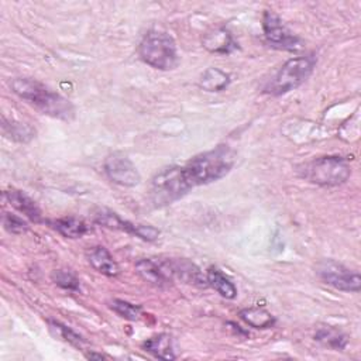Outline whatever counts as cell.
I'll return each mask as SVG.
<instances>
[{
	"label": "cell",
	"mask_w": 361,
	"mask_h": 361,
	"mask_svg": "<svg viewBox=\"0 0 361 361\" xmlns=\"http://www.w3.org/2000/svg\"><path fill=\"white\" fill-rule=\"evenodd\" d=\"M230 85V75L217 68H207L199 79V86L206 92H220Z\"/></svg>",
	"instance_id": "obj_18"
},
{
	"label": "cell",
	"mask_w": 361,
	"mask_h": 361,
	"mask_svg": "<svg viewBox=\"0 0 361 361\" xmlns=\"http://www.w3.org/2000/svg\"><path fill=\"white\" fill-rule=\"evenodd\" d=\"M240 317L254 329H268L275 323V317L264 307L243 309L240 312Z\"/></svg>",
	"instance_id": "obj_19"
},
{
	"label": "cell",
	"mask_w": 361,
	"mask_h": 361,
	"mask_svg": "<svg viewBox=\"0 0 361 361\" xmlns=\"http://www.w3.org/2000/svg\"><path fill=\"white\" fill-rule=\"evenodd\" d=\"M138 52L145 63L159 71H171L179 62L173 38L158 30H151L142 37Z\"/></svg>",
	"instance_id": "obj_4"
},
{
	"label": "cell",
	"mask_w": 361,
	"mask_h": 361,
	"mask_svg": "<svg viewBox=\"0 0 361 361\" xmlns=\"http://www.w3.org/2000/svg\"><path fill=\"white\" fill-rule=\"evenodd\" d=\"M3 226L11 234H23L28 230V224L21 217L11 213L3 214Z\"/></svg>",
	"instance_id": "obj_25"
},
{
	"label": "cell",
	"mask_w": 361,
	"mask_h": 361,
	"mask_svg": "<svg viewBox=\"0 0 361 361\" xmlns=\"http://www.w3.org/2000/svg\"><path fill=\"white\" fill-rule=\"evenodd\" d=\"M11 89L18 97L25 100L42 114L59 120L73 118L75 109L72 103L58 92L38 82L37 79L16 78L11 82Z\"/></svg>",
	"instance_id": "obj_1"
},
{
	"label": "cell",
	"mask_w": 361,
	"mask_h": 361,
	"mask_svg": "<svg viewBox=\"0 0 361 361\" xmlns=\"http://www.w3.org/2000/svg\"><path fill=\"white\" fill-rule=\"evenodd\" d=\"M142 347L145 351L151 353L159 360H175L172 337L166 333H161L148 338L147 341H144Z\"/></svg>",
	"instance_id": "obj_15"
},
{
	"label": "cell",
	"mask_w": 361,
	"mask_h": 361,
	"mask_svg": "<svg viewBox=\"0 0 361 361\" xmlns=\"http://www.w3.org/2000/svg\"><path fill=\"white\" fill-rule=\"evenodd\" d=\"M51 278L54 281L55 285H58L62 289H68V290H79L80 285H79V279L78 276L69 271V269H54L51 274Z\"/></svg>",
	"instance_id": "obj_22"
},
{
	"label": "cell",
	"mask_w": 361,
	"mask_h": 361,
	"mask_svg": "<svg viewBox=\"0 0 361 361\" xmlns=\"http://www.w3.org/2000/svg\"><path fill=\"white\" fill-rule=\"evenodd\" d=\"M86 258L92 268L99 274H103L106 276H117L120 274L118 264L114 261L109 250L103 245L90 247L86 251Z\"/></svg>",
	"instance_id": "obj_11"
},
{
	"label": "cell",
	"mask_w": 361,
	"mask_h": 361,
	"mask_svg": "<svg viewBox=\"0 0 361 361\" xmlns=\"http://www.w3.org/2000/svg\"><path fill=\"white\" fill-rule=\"evenodd\" d=\"M3 131L6 135H8L17 141H27L34 135L32 130L28 126H25L24 123L21 124V123H14V121H11L10 124H6L3 121Z\"/></svg>",
	"instance_id": "obj_24"
},
{
	"label": "cell",
	"mask_w": 361,
	"mask_h": 361,
	"mask_svg": "<svg viewBox=\"0 0 361 361\" xmlns=\"http://www.w3.org/2000/svg\"><path fill=\"white\" fill-rule=\"evenodd\" d=\"M192 188L183 166H169L159 171L149 185V200L155 207H164L183 197Z\"/></svg>",
	"instance_id": "obj_3"
},
{
	"label": "cell",
	"mask_w": 361,
	"mask_h": 361,
	"mask_svg": "<svg viewBox=\"0 0 361 361\" xmlns=\"http://www.w3.org/2000/svg\"><path fill=\"white\" fill-rule=\"evenodd\" d=\"M207 283L212 286L217 293H220L226 299H234L237 296V288L231 282L228 276H226L219 268L210 267L206 272Z\"/></svg>",
	"instance_id": "obj_16"
},
{
	"label": "cell",
	"mask_w": 361,
	"mask_h": 361,
	"mask_svg": "<svg viewBox=\"0 0 361 361\" xmlns=\"http://www.w3.org/2000/svg\"><path fill=\"white\" fill-rule=\"evenodd\" d=\"M351 175L348 162L336 155L320 157L305 166V178L320 186H337L344 183Z\"/></svg>",
	"instance_id": "obj_6"
},
{
	"label": "cell",
	"mask_w": 361,
	"mask_h": 361,
	"mask_svg": "<svg viewBox=\"0 0 361 361\" xmlns=\"http://www.w3.org/2000/svg\"><path fill=\"white\" fill-rule=\"evenodd\" d=\"M110 307L113 312H116L120 317L127 319V320H137L141 314V306L130 303L123 299H113L110 302Z\"/></svg>",
	"instance_id": "obj_23"
},
{
	"label": "cell",
	"mask_w": 361,
	"mask_h": 361,
	"mask_svg": "<svg viewBox=\"0 0 361 361\" xmlns=\"http://www.w3.org/2000/svg\"><path fill=\"white\" fill-rule=\"evenodd\" d=\"M134 235L140 237L144 241H155L159 235V230L149 224H135Z\"/></svg>",
	"instance_id": "obj_26"
},
{
	"label": "cell",
	"mask_w": 361,
	"mask_h": 361,
	"mask_svg": "<svg viewBox=\"0 0 361 361\" xmlns=\"http://www.w3.org/2000/svg\"><path fill=\"white\" fill-rule=\"evenodd\" d=\"M104 172L107 178L121 186H135L141 180V175L133 161L123 152H113L104 161Z\"/></svg>",
	"instance_id": "obj_9"
},
{
	"label": "cell",
	"mask_w": 361,
	"mask_h": 361,
	"mask_svg": "<svg viewBox=\"0 0 361 361\" xmlns=\"http://www.w3.org/2000/svg\"><path fill=\"white\" fill-rule=\"evenodd\" d=\"M48 326H49L51 333L55 337H58V338H61V340H63V341H66V343H69L75 347H80L85 343V338L80 334H78L75 330H72L71 327H68V326H65L59 322L48 320Z\"/></svg>",
	"instance_id": "obj_21"
},
{
	"label": "cell",
	"mask_w": 361,
	"mask_h": 361,
	"mask_svg": "<svg viewBox=\"0 0 361 361\" xmlns=\"http://www.w3.org/2000/svg\"><path fill=\"white\" fill-rule=\"evenodd\" d=\"M168 276L178 278L179 281L193 285L196 288H207V278L203 275L200 268L185 258H171L161 264Z\"/></svg>",
	"instance_id": "obj_10"
},
{
	"label": "cell",
	"mask_w": 361,
	"mask_h": 361,
	"mask_svg": "<svg viewBox=\"0 0 361 361\" xmlns=\"http://www.w3.org/2000/svg\"><path fill=\"white\" fill-rule=\"evenodd\" d=\"M203 47L214 54H230L235 48V42L226 28H216L207 32L202 39Z\"/></svg>",
	"instance_id": "obj_13"
},
{
	"label": "cell",
	"mask_w": 361,
	"mask_h": 361,
	"mask_svg": "<svg viewBox=\"0 0 361 361\" xmlns=\"http://www.w3.org/2000/svg\"><path fill=\"white\" fill-rule=\"evenodd\" d=\"M314 338L319 343H322L324 347H329L333 350H343L347 345V336L343 334L340 330L333 329L330 326L320 327L316 331Z\"/></svg>",
	"instance_id": "obj_20"
},
{
	"label": "cell",
	"mask_w": 361,
	"mask_h": 361,
	"mask_svg": "<svg viewBox=\"0 0 361 361\" xmlns=\"http://www.w3.org/2000/svg\"><path fill=\"white\" fill-rule=\"evenodd\" d=\"M234 162L235 152L228 145H219L189 159L183 165V171L189 183L195 188L221 179L231 171Z\"/></svg>",
	"instance_id": "obj_2"
},
{
	"label": "cell",
	"mask_w": 361,
	"mask_h": 361,
	"mask_svg": "<svg viewBox=\"0 0 361 361\" xmlns=\"http://www.w3.org/2000/svg\"><path fill=\"white\" fill-rule=\"evenodd\" d=\"M317 275L327 285L343 290V292H360L361 289V276L357 271H353L343 264H338L333 259L322 261L317 268Z\"/></svg>",
	"instance_id": "obj_7"
},
{
	"label": "cell",
	"mask_w": 361,
	"mask_h": 361,
	"mask_svg": "<svg viewBox=\"0 0 361 361\" xmlns=\"http://www.w3.org/2000/svg\"><path fill=\"white\" fill-rule=\"evenodd\" d=\"M262 28L267 41L275 48L296 51L302 47L300 39L293 32H290L289 28L283 24V21L272 11L264 13Z\"/></svg>",
	"instance_id": "obj_8"
},
{
	"label": "cell",
	"mask_w": 361,
	"mask_h": 361,
	"mask_svg": "<svg viewBox=\"0 0 361 361\" xmlns=\"http://www.w3.org/2000/svg\"><path fill=\"white\" fill-rule=\"evenodd\" d=\"M316 59L312 55L288 59L267 86V92L274 96L285 94L300 86L313 72Z\"/></svg>",
	"instance_id": "obj_5"
},
{
	"label": "cell",
	"mask_w": 361,
	"mask_h": 361,
	"mask_svg": "<svg viewBox=\"0 0 361 361\" xmlns=\"http://www.w3.org/2000/svg\"><path fill=\"white\" fill-rule=\"evenodd\" d=\"M135 271L141 279L155 288H164L169 283V276L164 268L151 259H140L135 262Z\"/></svg>",
	"instance_id": "obj_14"
},
{
	"label": "cell",
	"mask_w": 361,
	"mask_h": 361,
	"mask_svg": "<svg viewBox=\"0 0 361 361\" xmlns=\"http://www.w3.org/2000/svg\"><path fill=\"white\" fill-rule=\"evenodd\" d=\"M49 224L66 238H80L89 231V226L76 217H61L49 221Z\"/></svg>",
	"instance_id": "obj_17"
},
{
	"label": "cell",
	"mask_w": 361,
	"mask_h": 361,
	"mask_svg": "<svg viewBox=\"0 0 361 361\" xmlns=\"http://www.w3.org/2000/svg\"><path fill=\"white\" fill-rule=\"evenodd\" d=\"M4 197L7 199V202L20 213L25 214L31 221L34 223H39L42 221V216H41V210L38 207V204L35 203V200H32L27 193H24L23 190H17V189H8L4 192Z\"/></svg>",
	"instance_id": "obj_12"
},
{
	"label": "cell",
	"mask_w": 361,
	"mask_h": 361,
	"mask_svg": "<svg viewBox=\"0 0 361 361\" xmlns=\"http://www.w3.org/2000/svg\"><path fill=\"white\" fill-rule=\"evenodd\" d=\"M86 357H87V358H99V360L104 358V355H103V354H94V353H87V354H86Z\"/></svg>",
	"instance_id": "obj_27"
}]
</instances>
